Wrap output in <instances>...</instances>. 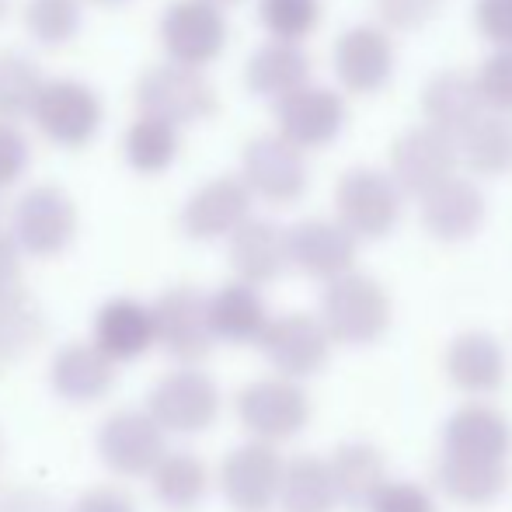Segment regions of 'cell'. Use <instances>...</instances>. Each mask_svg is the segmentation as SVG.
<instances>
[{
  "mask_svg": "<svg viewBox=\"0 0 512 512\" xmlns=\"http://www.w3.org/2000/svg\"><path fill=\"white\" fill-rule=\"evenodd\" d=\"M258 345H262L265 359L279 370V377H286V380L314 377L331 359L328 331H324V324L317 321L314 314H304V310L269 317Z\"/></svg>",
  "mask_w": 512,
  "mask_h": 512,
  "instance_id": "8fae6325",
  "label": "cell"
},
{
  "mask_svg": "<svg viewBox=\"0 0 512 512\" xmlns=\"http://www.w3.org/2000/svg\"><path fill=\"white\" fill-rule=\"evenodd\" d=\"M394 42L380 25H352L335 42V70L349 88L370 91L391 74Z\"/></svg>",
  "mask_w": 512,
  "mask_h": 512,
  "instance_id": "603a6c76",
  "label": "cell"
},
{
  "mask_svg": "<svg viewBox=\"0 0 512 512\" xmlns=\"http://www.w3.org/2000/svg\"><path fill=\"white\" fill-rule=\"evenodd\" d=\"M279 136L293 147H317L331 140L345 119V102L328 84H300L276 105Z\"/></svg>",
  "mask_w": 512,
  "mask_h": 512,
  "instance_id": "e0dca14e",
  "label": "cell"
},
{
  "mask_svg": "<svg viewBox=\"0 0 512 512\" xmlns=\"http://www.w3.org/2000/svg\"><path fill=\"white\" fill-rule=\"evenodd\" d=\"M321 0H258V18L276 39L297 42L317 25Z\"/></svg>",
  "mask_w": 512,
  "mask_h": 512,
  "instance_id": "8d00e7d4",
  "label": "cell"
},
{
  "mask_svg": "<svg viewBox=\"0 0 512 512\" xmlns=\"http://www.w3.org/2000/svg\"><path fill=\"white\" fill-rule=\"evenodd\" d=\"M283 481V457L269 443H244L227 453L220 464L223 499L237 512H265L279 499Z\"/></svg>",
  "mask_w": 512,
  "mask_h": 512,
  "instance_id": "4fadbf2b",
  "label": "cell"
},
{
  "mask_svg": "<svg viewBox=\"0 0 512 512\" xmlns=\"http://www.w3.org/2000/svg\"><path fill=\"white\" fill-rule=\"evenodd\" d=\"M464 157L478 171H509L512 168V115L509 112H478L464 129Z\"/></svg>",
  "mask_w": 512,
  "mask_h": 512,
  "instance_id": "836d02e7",
  "label": "cell"
},
{
  "mask_svg": "<svg viewBox=\"0 0 512 512\" xmlns=\"http://www.w3.org/2000/svg\"><path fill=\"white\" fill-rule=\"evenodd\" d=\"M28 168V140L14 122H0V192L11 189Z\"/></svg>",
  "mask_w": 512,
  "mask_h": 512,
  "instance_id": "ab89813d",
  "label": "cell"
},
{
  "mask_svg": "<svg viewBox=\"0 0 512 512\" xmlns=\"http://www.w3.org/2000/svg\"><path fill=\"white\" fill-rule=\"evenodd\" d=\"M7 4H11V0H0V18L7 14Z\"/></svg>",
  "mask_w": 512,
  "mask_h": 512,
  "instance_id": "bcb514c9",
  "label": "cell"
},
{
  "mask_svg": "<svg viewBox=\"0 0 512 512\" xmlns=\"http://www.w3.org/2000/svg\"><path fill=\"white\" fill-rule=\"evenodd\" d=\"M237 418L251 432L255 443H283L297 436L310 422V398L297 380L265 377L255 384L241 387L237 394Z\"/></svg>",
  "mask_w": 512,
  "mask_h": 512,
  "instance_id": "5b68a950",
  "label": "cell"
},
{
  "mask_svg": "<svg viewBox=\"0 0 512 512\" xmlns=\"http://www.w3.org/2000/svg\"><path fill=\"white\" fill-rule=\"evenodd\" d=\"M209 310V331H213L216 342H230V345H251L262 338L265 324H269V310L265 300L255 286L248 283H227L206 297Z\"/></svg>",
  "mask_w": 512,
  "mask_h": 512,
  "instance_id": "cb8c5ba5",
  "label": "cell"
},
{
  "mask_svg": "<svg viewBox=\"0 0 512 512\" xmlns=\"http://www.w3.org/2000/svg\"><path fill=\"white\" fill-rule=\"evenodd\" d=\"M209 4H216V7H223V4H234V0H209Z\"/></svg>",
  "mask_w": 512,
  "mask_h": 512,
  "instance_id": "7dc6e473",
  "label": "cell"
},
{
  "mask_svg": "<svg viewBox=\"0 0 512 512\" xmlns=\"http://www.w3.org/2000/svg\"><path fill=\"white\" fill-rule=\"evenodd\" d=\"M230 265H234L237 279L248 286L272 283L279 272L290 265V251H286V230L272 220H248L230 234Z\"/></svg>",
  "mask_w": 512,
  "mask_h": 512,
  "instance_id": "7402d4cb",
  "label": "cell"
},
{
  "mask_svg": "<svg viewBox=\"0 0 512 512\" xmlns=\"http://www.w3.org/2000/svg\"><path fill=\"white\" fill-rule=\"evenodd\" d=\"M0 457H4V439H0Z\"/></svg>",
  "mask_w": 512,
  "mask_h": 512,
  "instance_id": "c3c4849f",
  "label": "cell"
},
{
  "mask_svg": "<svg viewBox=\"0 0 512 512\" xmlns=\"http://www.w3.org/2000/svg\"><path fill=\"white\" fill-rule=\"evenodd\" d=\"M150 485L164 509L192 512L209 492V467L189 450H168L150 471Z\"/></svg>",
  "mask_w": 512,
  "mask_h": 512,
  "instance_id": "f1b7e54d",
  "label": "cell"
},
{
  "mask_svg": "<svg viewBox=\"0 0 512 512\" xmlns=\"http://www.w3.org/2000/svg\"><path fill=\"white\" fill-rule=\"evenodd\" d=\"M147 415L161 425V432L196 436V432H206L220 415V391L209 373L196 370V366H182V370L164 373L154 384Z\"/></svg>",
  "mask_w": 512,
  "mask_h": 512,
  "instance_id": "8992f818",
  "label": "cell"
},
{
  "mask_svg": "<svg viewBox=\"0 0 512 512\" xmlns=\"http://www.w3.org/2000/svg\"><path fill=\"white\" fill-rule=\"evenodd\" d=\"M481 105H485V98H481V88H478V81H474V74L457 70V67L436 70L422 88L425 115H429L432 126L446 129V133L464 129L467 122L481 112Z\"/></svg>",
  "mask_w": 512,
  "mask_h": 512,
  "instance_id": "4316f807",
  "label": "cell"
},
{
  "mask_svg": "<svg viewBox=\"0 0 512 512\" xmlns=\"http://www.w3.org/2000/svg\"><path fill=\"white\" fill-rule=\"evenodd\" d=\"M279 502H283L286 512H335L338 495L328 471V460L297 457L290 464H283Z\"/></svg>",
  "mask_w": 512,
  "mask_h": 512,
  "instance_id": "1f68e13d",
  "label": "cell"
},
{
  "mask_svg": "<svg viewBox=\"0 0 512 512\" xmlns=\"http://www.w3.org/2000/svg\"><path fill=\"white\" fill-rule=\"evenodd\" d=\"M25 28L42 46H63L81 28V0H25Z\"/></svg>",
  "mask_w": 512,
  "mask_h": 512,
  "instance_id": "d590c367",
  "label": "cell"
},
{
  "mask_svg": "<svg viewBox=\"0 0 512 512\" xmlns=\"http://www.w3.org/2000/svg\"><path fill=\"white\" fill-rule=\"evenodd\" d=\"M91 4H102V7H115V4H126V0H91Z\"/></svg>",
  "mask_w": 512,
  "mask_h": 512,
  "instance_id": "f6af8a7d",
  "label": "cell"
},
{
  "mask_svg": "<svg viewBox=\"0 0 512 512\" xmlns=\"http://www.w3.org/2000/svg\"><path fill=\"white\" fill-rule=\"evenodd\" d=\"M446 373L464 394H495L506 380V352L488 331H464L446 352Z\"/></svg>",
  "mask_w": 512,
  "mask_h": 512,
  "instance_id": "d4e9b609",
  "label": "cell"
},
{
  "mask_svg": "<svg viewBox=\"0 0 512 512\" xmlns=\"http://www.w3.org/2000/svg\"><path fill=\"white\" fill-rule=\"evenodd\" d=\"M366 512H436V502L425 492L422 485H411V481H387Z\"/></svg>",
  "mask_w": 512,
  "mask_h": 512,
  "instance_id": "f35d334b",
  "label": "cell"
},
{
  "mask_svg": "<svg viewBox=\"0 0 512 512\" xmlns=\"http://www.w3.org/2000/svg\"><path fill=\"white\" fill-rule=\"evenodd\" d=\"M42 70L21 53H0V122H18L32 115L42 91Z\"/></svg>",
  "mask_w": 512,
  "mask_h": 512,
  "instance_id": "e575fe53",
  "label": "cell"
},
{
  "mask_svg": "<svg viewBox=\"0 0 512 512\" xmlns=\"http://www.w3.org/2000/svg\"><path fill=\"white\" fill-rule=\"evenodd\" d=\"M168 453L164 432L147 411L122 408L108 415L98 429V457L119 478H143Z\"/></svg>",
  "mask_w": 512,
  "mask_h": 512,
  "instance_id": "30bf717a",
  "label": "cell"
},
{
  "mask_svg": "<svg viewBox=\"0 0 512 512\" xmlns=\"http://www.w3.org/2000/svg\"><path fill=\"white\" fill-rule=\"evenodd\" d=\"M21 286V251L7 230H0V293Z\"/></svg>",
  "mask_w": 512,
  "mask_h": 512,
  "instance_id": "ee69618b",
  "label": "cell"
},
{
  "mask_svg": "<svg viewBox=\"0 0 512 512\" xmlns=\"http://www.w3.org/2000/svg\"><path fill=\"white\" fill-rule=\"evenodd\" d=\"M178 147H182V136L171 122L150 119V115H140V119L129 122L126 140H122V154H126L129 168L140 171V175H161L175 164Z\"/></svg>",
  "mask_w": 512,
  "mask_h": 512,
  "instance_id": "d6a6232c",
  "label": "cell"
},
{
  "mask_svg": "<svg viewBox=\"0 0 512 512\" xmlns=\"http://www.w3.org/2000/svg\"><path fill=\"white\" fill-rule=\"evenodd\" d=\"M136 105H140V115L171 122L178 129L182 122H196L213 112L216 91L203 70L157 63L143 70L136 81Z\"/></svg>",
  "mask_w": 512,
  "mask_h": 512,
  "instance_id": "277c9868",
  "label": "cell"
},
{
  "mask_svg": "<svg viewBox=\"0 0 512 512\" xmlns=\"http://www.w3.org/2000/svg\"><path fill=\"white\" fill-rule=\"evenodd\" d=\"M485 220V196L471 178L450 175L422 192V223L443 241L471 237Z\"/></svg>",
  "mask_w": 512,
  "mask_h": 512,
  "instance_id": "44dd1931",
  "label": "cell"
},
{
  "mask_svg": "<svg viewBox=\"0 0 512 512\" xmlns=\"http://www.w3.org/2000/svg\"><path fill=\"white\" fill-rule=\"evenodd\" d=\"M77 203L60 185H32L14 203L11 237L18 251L32 258H56L74 244L77 237Z\"/></svg>",
  "mask_w": 512,
  "mask_h": 512,
  "instance_id": "7a4b0ae2",
  "label": "cell"
},
{
  "mask_svg": "<svg viewBox=\"0 0 512 512\" xmlns=\"http://www.w3.org/2000/svg\"><path fill=\"white\" fill-rule=\"evenodd\" d=\"M377 7L391 25H422L439 0H377Z\"/></svg>",
  "mask_w": 512,
  "mask_h": 512,
  "instance_id": "7bdbcfd3",
  "label": "cell"
},
{
  "mask_svg": "<svg viewBox=\"0 0 512 512\" xmlns=\"http://www.w3.org/2000/svg\"><path fill=\"white\" fill-rule=\"evenodd\" d=\"M474 18L485 35H492L502 46H512V0H478Z\"/></svg>",
  "mask_w": 512,
  "mask_h": 512,
  "instance_id": "60d3db41",
  "label": "cell"
},
{
  "mask_svg": "<svg viewBox=\"0 0 512 512\" xmlns=\"http://www.w3.org/2000/svg\"><path fill=\"white\" fill-rule=\"evenodd\" d=\"M70 512H136V502L129 492L115 485H102V488H91L84 492L81 499L70 506Z\"/></svg>",
  "mask_w": 512,
  "mask_h": 512,
  "instance_id": "b9f144b4",
  "label": "cell"
},
{
  "mask_svg": "<svg viewBox=\"0 0 512 512\" xmlns=\"http://www.w3.org/2000/svg\"><path fill=\"white\" fill-rule=\"evenodd\" d=\"M35 126L42 129L46 140H53L56 147H88L98 136L105 119L102 98H98L95 88H88L84 81H74V77H56V81H46L35 98L32 108Z\"/></svg>",
  "mask_w": 512,
  "mask_h": 512,
  "instance_id": "3957f363",
  "label": "cell"
},
{
  "mask_svg": "<svg viewBox=\"0 0 512 512\" xmlns=\"http://www.w3.org/2000/svg\"><path fill=\"white\" fill-rule=\"evenodd\" d=\"M46 335V317L21 286L0 293V370L21 363Z\"/></svg>",
  "mask_w": 512,
  "mask_h": 512,
  "instance_id": "f546056e",
  "label": "cell"
},
{
  "mask_svg": "<svg viewBox=\"0 0 512 512\" xmlns=\"http://www.w3.org/2000/svg\"><path fill=\"white\" fill-rule=\"evenodd\" d=\"M286 251H290V262L300 272L331 283V279L352 272L356 234L345 223L328 220V216H307L297 227L286 230Z\"/></svg>",
  "mask_w": 512,
  "mask_h": 512,
  "instance_id": "9a60e30c",
  "label": "cell"
},
{
  "mask_svg": "<svg viewBox=\"0 0 512 512\" xmlns=\"http://www.w3.org/2000/svg\"><path fill=\"white\" fill-rule=\"evenodd\" d=\"M331 342L342 345H370L391 324V297L366 272H345L331 279L321 293V317Z\"/></svg>",
  "mask_w": 512,
  "mask_h": 512,
  "instance_id": "6da1fadb",
  "label": "cell"
},
{
  "mask_svg": "<svg viewBox=\"0 0 512 512\" xmlns=\"http://www.w3.org/2000/svg\"><path fill=\"white\" fill-rule=\"evenodd\" d=\"M161 42L168 63L203 70L227 46V21L209 0H171L161 14Z\"/></svg>",
  "mask_w": 512,
  "mask_h": 512,
  "instance_id": "ba28073f",
  "label": "cell"
},
{
  "mask_svg": "<svg viewBox=\"0 0 512 512\" xmlns=\"http://www.w3.org/2000/svg\"><path fill=\"white\" fill-rule=\"evenodd\" d=\"M119 380V366L95 342H70L49 363V384L67 405H95L108 398Z\"/></svg>",
  "mask_w": 512,
  "mask_h": 512,
  "instance_id": "ac0fdd59",
  "label": "cell"
},
{
  "mask_svg": "<svg viewBox=\"0 0 512 512\" xmlns=\"http://www.w3.org/2000/svg\"><path fill=\"white\" fill-rule=\"evenodd\" d=\"M443 446H446V457L506 464L512 450V425L499 408L474 401V405H464L450 415Z\"/></svg>",
  "mask_w": 512,
  "mask_h": 512,
  "instance_id": "d6986e66",
  "label": "cell"
},
{
  "mask_svg": "<svg viewBox=\"0 0 512 512\" xmlns=\"http://www.w3.org/2000/svg\"><path fill=\"white\" fill-rule=\"evenodd\" d=\"M335 203H338V223L352 230V234L377 237L394 227L401 213V185L394 182L387 171L359 164V168L342 171L335 185Z\"/></svg>",
  "mask_w": 512,
  "mask_h": 512,
  "instance_id": "9c48e42d",
  "label": "cell"
},
{
  "mask_svg": "<svg viewBox=\"0 0 512 512\" xmlns=\"http://www.w3.org/2000/svg\"><path fill=\"white\" fill-rule=\"evenodd\" d=\"M509 485V467L495 460H460L443 457L439 460V488L453 502L464 506H488L495 502Z\"/></svg>",
  "mask_w": 512,
  "mask_h": 512,
  "instance_id": "4dcf8cb0",
  "label": "cell"
},
{
  "mask_svg": "<svg viewBox=\"0 0 512 512\" xmlns=\"http://www.w3.org/2000/svg\"><path fill=\"white\" fill-rule=\"evenodd\" d=\"M481 88V98L499 105V112L512 108V46H502L481 60V70L474 74Z\"/></svg>",
  "mask_w": 512,
  "mask_h": 512,
  "instance_id": "74e56055",
  "label": "cell"
},
{
  "mask_svg": "<svg viewBox=\"0 0 512 512\" xmlns=\"http://www.w3.org/2000/svg\"><path fill=\"white\" fill-rule=\"evenodd\" d=\"M391 164L394 182L411 192H425L453 175L457 143H453V136L446 129L432 126V122H418V126H408L394 136Z\"/></svg>",
  "mask_w": 512,
  "mask_h": 512,
  "instance_id": "5bb4252c",
  "label": "cell"
},
{
  "mask_svg": "<svg viewBox=\"0 0 512 512\" xmlns=\"http://www.w3.org/2000/svg\"><path fill=\"white\" fill-rule=\"evenodd\" d=\"M310 74V60L307 53L297 46V42H283V39H269L248 56V67H244V77H248V88L258 91V95H272L283 98L290 91H297L300 84H307Z\"/></svg>",
  "mask_w": 512,
  "mask_h": 512,
  "instance_id": "83f0119b",
  "label": "cell"
},
{
  "mask_svg": "<svg viewBox=\"0 0 512 512\" xmlns=\"http://www.w3.org/2000/svg\"><path fill=\"white\" fill-rule=\"evenodd\" d=\"M91 342H95L115 366L133 363V359L147 356L157 345L154 314H150L147 304H140V300H133V297L105 300L95 314V335H91Z\"/></svg>",
  "mask_w": 512,
  "mask_h": 512,
  "instance_id": "ffe728a7",
  "label": "cell"
},
{
  "mask_svg": "<svg viewBox=\"0 0 512 512\" xmlns=\"http://www.w3.org/2000/svg\"><path fill=\"white\" fill-rule=\"evenodd\" d=\"M241 171V182L248 185L251 196H262L269 203H290L307 185L304 150L279 133H262L244 143Z\"/></svg>",
  "mask_w": 512,
  "mask_h": 512,
  "instance_id": "7c38bea8",
  "label": "cell"
},
{
  "mask_svg": "<svg viewBox=\"0 0 512 512\" xmlns=\"http://www.w3.org/2000/svg\"><path fill=\"white\" fill-rule=\"evenodd\" d=\"M338 502L349 509H366L373 495L387 485V460L373 443H342L328 460Z\"/></svg>",
  "mask_w": 512,
  "mask_h": 512,
  "instance_id": "484cf974",
  "label": "cell"
},
{
  "mask_svg": "<svg viewBox=\"0 0 512 512\" xmlns=\"http://www.w3.org/2000/svg\"><path fill=\"white\" fill-rule=\"evenodd\" d=\"M154 314V338L168 356L178 363L196 366L213 352V331H209L206 293L196 286H171L150 304Z\"/></svg>",
  "mask_w": 512,
  "mask_h": 512,
  "instance_id": "52a82bcc",
  "label": "cell"
},
{
  "mask_svg": "<svg viewBox=\"0 0 512 512\" xmlns=\"http://www.w3.org/2000/svg\"><path fill=\"white\" fill-rule=\"evenodd\" d=\"M251 216V192L237 175H220L199 185L182 206V230L196 241L230 237Z\"/></svg>",
  "mask_w": 512,
  "mask_h": 512,
  "instance_id": "2e32d148",
  "label": "cell"
}]
</instances>
